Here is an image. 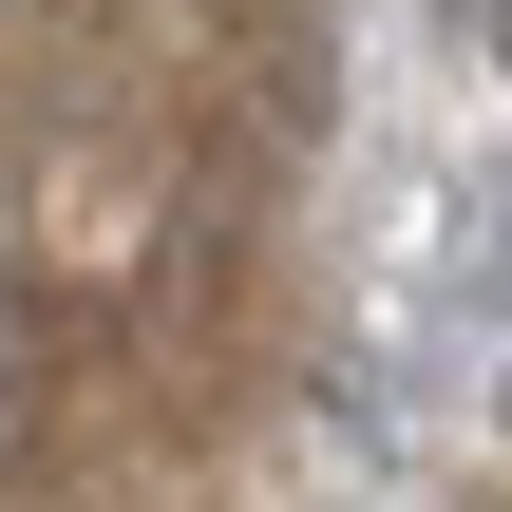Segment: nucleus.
I'll use <instances>...</instances> for the list:
<instances>
[{
    "mask_svg": "<svg viewBox=\"0 0 512 512\" xmlns=\"http://www.w3.org/2000/svg\"><path fill=\"white\" fill-rule=\"evenodd\" d=\"M475 38H494V76H512V0H475Z\"/></svg>",
    "mask_w": 512,
    "mask_h": 512,
    "instance_id": "f257e3e1",
    "label": "nucleus"
},
{
    "mask_svg": "<svg viewBox=\"0 0 512 512\" xmlns=\"http://www.w3.org/2000/svg\"><path fill=\"white\" fill-rule=\"evenodd\" d=\"M494 437H512V380H494Z\"/></svg>",
    "mask_w": 512,
    "mask_h": 512,
    "instance_id": "f03ea898",
    "label": "nucleus"
}]
</instances>
